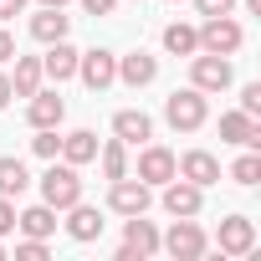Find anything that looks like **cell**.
Here are the masks:
<instances>
[{"instance_id": "obj_1", "label": "cell", "mask_w": 261, "mask_h": 261, "mask_svg": "<svg viewBox=\"0 0 261 261\" xmlns=\"http://www.w3.org/2000/svg\"><path fill=\"white\" fill-rule=\"evenodd\" d=\"M41 200L51 205V210H72L77 200H82V179H77V164H57L51 159V169L41 174Z\"/></svg>"}, {"instance_id": "obj_2", "label": "cell", "mask_w": 261, "mask_h": 261, "mask_svg": "<svg viewBox=\"0 0 261 261\" xmlns=\"http://www.w3.org/2000/svg\"><path fill=\"white\" fill-rule=\"evenodd\" d=\"M159 251H169L174 261H200V256L210 251V241H205V230L195 225V215H174L169 236H159Z\"/></svg>"}, {"instance_id": "obj_3", "label": "cell", "mask_w": 261, "mask_h": 261, "mask_svg": "<svg viewBox=\"0 0 261 261\" xmlns=\"http://www.w3.org/2000/svg\"><path fill=\"white\" fill-rule=\"evenodd\" d=\"M164 118H169V128H174V134H195V128H205V118H210V108H205V92H200V87L169 92V102H164Z\"/></svg>"}, {"instance_id": "obj_4", "label": "cell", "mask_w": 261, "mask_h": 261, "mask_svg": "<svg viewBox=\"0 0 261 261\" xmlns=\"http://www.w3.org/2000/svg\"><path fill=\"white\" fill-rule=\"evenodd\" d=\"M149 205H154V185H144L134 174L108 179V210L113 215H149Z\"/></svg>"}, {"instance_id": "obj_5", "label": "cell", "mask_w": 261, "mask_h": 261, "mask_svg": "<svg viewBox=\"0 0 261 261\" xmlns=\"http://www.w3.org/2000/svg\"><path fill=\"white\" fill-rule=\"evenodd\" d=\"M230 82H236L230 57H215V51H195V57H190V87H200V92H225Z\"/></svg>"}, {"instance_id": "obj_6", "label": "cell", "mask_w": 261, "mask_h": 261, "mask_svg": "<svg viewBox=\"0 0 261 261\" xmlns=\"http://www.w3.org/2000/svg\"><path fill=\"white\" fill-rule=\"evenodd\" d=\"M154 251H159L154 220H144V215H123V246H118V261H149Z\"/></svg>"}, {"instance_id": "obj_7", "label": "cell", "mask_w": 261, "mask_h": 261, "mask_svg": "<svg viewBox=\"0 0 261 261\" xmlns=\"http://www.w3.org/2000/svg\"><path fill=\"white\" fill-rule=\"evenodd\" d=\"M241 41H246L241 21H230V16H205V26H200V51L236 57V51H241Z\"/></svg>"}, {"instance_id": "obj_8", "label": "cell", "mask_w": 261, "mask_h": 261, "mask_svg": "<svg viewBox=\"0 0 261 261\" xmlns=\"http://www.w3.org/2000/svg\"><path fill=\"white\" fill-rule=\"evenodd\" d=\"M77 77L92 87V92H102V87H113L118 82V57L113 51H77Z\"/></svg>"}, {"instance_id": "obj_9", "label": "cell", "mask_w": 261, "mask_h": 261, "mask_svg": "<svg viewBox=\"0 0 261 261\" xmlns=\"http://www.w3.org/2000/svg\"><path fill=\"white\" fill-rule=\"evenodd\" d=\"M215 246H220L225 256H251V251H256V220H246V215H225L220 230H215Z\"/></svg>"}, {"instance_id": "obj_10", "label": "cell", "mask_w": 261, "mask_h": 261, "mask_svg": "<svg viewBox=\"0 0 261 261\" xmlns=\"http://www.w3.org/2000/svg\"><path fill=\"white\" fill-rule=\"evenodd\" d=\"M174 174L190 179V185H200V190H210V185H220V159L205 154V149H190L185 159H174Z\"/></svg>"}, {"instance_id": "obj_11", "label": "cell", "mask_w": 261, "mask_h": 261, "mask_svg": "<svg viewBox=\"0 0 261 261\" xmlns=\"http://www.w3.org/2000/svg\"><path fill=\"white\" fill-rule=\"evenodd\" d=\"M139 179H144V185H169V179H174V154H169L164 144H144V154H139Z\"/></svg>"}, {"instance_id": "obj_12", "label": "cell", "mask_w": 261, "mask_h": 261, "mask_svg": "<svg viewBox=\"0 0 261 261\" xmlns=\"http://www.w3.org/2000/svg\"><path fill=\"white\" fill-rule=\"evenodd\" d=\"M200 205H205V190H200V185H190V179H179V174L164 185V210H169V215H200Z\"/></svg>"}, {"instance_id": "obj_13", "label": "cell", "mask_w": 261, "mask_h": 261, "mask_svg": "<svg viewBox=\"0 0 261 261\" xmlns=\"http://www.w3.org/2000/svg\"><path fill=\"white\" fill-rule=\"evenodd\" d=\"M26 118H31V128H62V118H67V102L57 97V92H31V102H26Z\"/></svg>"}, {"instance_id": "obj_14", "label": "cell", "mask_w": 261, "mask_h": 261, "mask_svg": "<svg viewBox=\"0 0 261 261\" xmlns=\"http://www.w3.org/2000/svg\"><path fill=\"white\" fill-rule=\"evenodd\" d=\"M113 139H123V144H149V139H154L149 113H144V108H123V113L113 118Z\"/></svg>"}, {"instance_id": "obj_15", "label": "cell", "mask_w": 261, "mask_h": 261, "mask_svg": "<svg viewBox=\"0 0 261 261\" xmlns=\"http://www.w3.org/2000/svg\"><path fill=\"white\" fill-rule=\"evenodd\" d=\"M41 77H51V82L77 77V46H67V36L46 46V57H41Z\"/></svg>"}, {"instance_id": "obj_16", "label": "cell", "mask_w": 261, "mask_h": 261, "mask_svg": "<svg viewBox=\"0 0 261 261\" xmlns=\"http://www.w3.org/2000/svg\"><path fill=\"white\" fill-rule=\"evenodd\" d=\"M67 26H72V16H62V6H41V11L31 16V36H36L41 46L62 41V36H67Z\"/></svg>"}, {"instance_id": "obj_17", "label": "cell", "mask_w": 261, "mask_h": 261, "mask_svg": "<svg viewBox=\"0 0 261 261\" xmlns=\"http://www.w3.org/2000/svg\"><path fill=\"white\" fill-rule=\"evenodd\" d=\"M220 139H225V144H241V149H261V128H256V118H246V113H225V118H220Z\"/></svg>"}, {"instance_id": "obj_18", "label": "cell", "mask_w": 261, "mask_h": 261, "mask_svg": "<svg viewBox=\"0 0 261 261\" xmlns=\"http://www.w3.org/2000/svg\"><path fill=\"white\" fill-rule=\"evenodd\" d=\"M118 77H123L128 87H149V82L159 77V62H154L149 51H128V57H118Z\"/></svg>"}, {"instance_id": "obj_19", "label": "cell", "mask_w": 261, "mask_h": 261, "mask_svg": "<svg viewBox=\"0 0 261 261\" xmlns=\"http://www.w3.org/2000/svg\"><path fill=\"white\" fill-rule=\"evenodd\" d=\"M67 236H72V241H97V236H102V215L77 200V205L67 210Z\"/></svg>"}, {"instance_id": "obj_20", "label": "cell", "mask_w": 261, "mask_h": 261, "mask_svg": "<svg viewBox=\"0 0 261 261\" xmlns=\"http://www.w3.org/2000/svg\"><path fill=\"white\" fill-rule=\"evenodd\" d=\"M57 159H67V164H92V159H97V134H92V128H77V134H67Z\"/></svg>"}, {"instance_id": "obj_21", "label": "cell", "mask_w": 261, "mask_h": 261, "mask_svg": "<svg viewBox=\"0 0 261 261\" xmlns=\"http://www.w3.org/2000/svg\"><path fill=\"white\" fill-rule=\"evenodd\" d=\"M16 225H21L26 236H36V241H46V236L57 230V210H51V205L41 200V205H31V210H21V215H16Z\"/></svg>"}, {"instance_id": "obj_22", "label": "cell", "mask_w": 261, "mask_h": 261, "mask_svg": "<svg viewBox=\"0 0 261 261\" xmlns=\"http://www.w3.org/2000/svg\"><path fill=\"white\" fill-rule=\"evenodd\" d=\"M41 87V57H16V77H11V97H31Z\"/></svg>"}, {"instance_id": "obj_23", "label": "cell", "mask_w": 261, "mask_h": 261, "mask_svg": "<svg viewBox=\"0 0 261 261\" xmlns=\"http://www.w3.org/2000/svg\"><path fill=\"white\" fill-rule=\"evenodd\" d=\"M164 51H174V57H195V51H200V31L185 26V21L164 26Z\"/></svg>"}, {"instance_id": "obj_24", "label": "cell", "mask_w": 261, "mask_h": 261, "mask_svg": "<svg viewBox=\"0 0 261 261\" xmlns=\"http://www.w3.org/2000/svg\"><path fill=\"white\" fill-rule=\"evenodd\" d=\"M97 154H102V179H123V174H128V144H123V139L97 144Z\"/></svg>"}, {"instance_id": "obj_25", "label": "cell", "mask_w": 261, "mask_h": 261, "mask_svg": "<svg viewBox=\"0 0 261 261\" xmlns=\"http://www.w3.org/2000/svg\"><path fill=\"white\" fill-rule=\"evenodd\" d=\"M26 185H31V174H26V164L6 154V159H0V195H6V200H16V195H21Z\"/></svg>"}, {"instance_id": "obj_26", "label": "cell", "mask_w": 261, "mask_h": 261, "mask_svg": "<svg viewBox=\"0 0 261 261\" xmlns=\"http://www.w3.org/2000/svg\"><path fill=\"white\" fill-rule=\"evenodd\" d=\"M230 179H236V185H246V190H251V185H256V179H261V154H256V149H246V154H241V159H236V164H230Z\"/></svg>"}, {"instance_id": "obj_27", "label": "cell", "mask_w": 261, "mask_h": 261, "mask_svg": "<svg viewBox=\"0 0 261 261\" xmlns=\"http://www.w3.org/2000/svg\"><path fill=\"white\" fill-rule=\"evenodd\" d=\"M31 149H36L41 159H57V154H62V139H57V128H36V139H31Z\"/></svg>"}, {"instance_id": "obj_28", "label": "cell", "mask_w": 261, "mask_h": 261, "mask_svg": "<svg viewBox=\"0 0 261 261\" xmlns=\"http://www.w3.org/2000/svg\"><path fill=\"white\" fill-rule=\"evenodd\" d=\"M16 261H46V241H36V236H26V241L16 246Z\"/></svg>"}, {"instance_id": "obj_29", "label": "cell", "mask_w": 261, "mask_h": 261, "mask_svg": "<svg viewBox=\"0 0 261 261\" xmlns=\"http://www.w3.org/2000/svg\"><path fill=\"white\" fill-rule=\"evenodd\" d=\"M241 113H246V118H261V82H251V87L241 92Z\"/></svg>"}, {"instance_id": "obj_30", "label": "cell", "mask_w": 261, "mask_h": 261, "mask_svg": "<svg viewBox=\"0 0 261 261\" xmlns=\"http://www.w3.org/2000/svg\"><path fill=\"white\" fill-rule=\"evenodd\" d=\"M195 11H200V16H230L236 0H195Z\"/></svg>"}, {"instance_id": "obj_31", "label": "cell", "mask_w": 261, "mask_h": 261, "mask_svg": "<svg viewBox=\"0 0 261 261\" xmlns=\"http://www.w3.org/2000/svg\"><path fill=\"white\" fill-rule=\"evenodd\" d=\"M11 230H16V205L0 195V236H11Z\"/></svg>"}, {"instance_id": "obj_32", "label": "cell", "mask_w": 261, "mask_h": 261, "mask_svg": "<svg viewBox=\"0 0 261 261\" xmlns=\"http://www.w3.org/2000/svg\"><path fill=\"white\" fill-rule=\"evenodd\" d=\"M113 6H118V0H82L87 16H113Z\"/></svg>"}, {"instance_id": "obj_33", "label": "cell", "mask_w": 261, "mask_h": 261, "mask_svg": "<svg viewBox=\"0 0 261 261\" xmlns=\"http://www.w3.org/2000/svg\"><path fill=\"white\" fill-rule=\"evenodd\" d=\"M26 11V0H0V21H16Z\"/></svg>"}, {"instance_id": "obj_34", "label": "cell", "mask_w": 261, "mask_h": 261, "mask_svg": "<svg viewBox=\"0 0 261 261\" xmlns=\"http://www.w3.org/2000/svg\"><path fill=\"white\" fill-rule=\"evenodd\" d=\"M11 57H16V36L0 26V62H11Z\"/></svg>"}, {"instance_id": "obj_35", "label": "cell", "mask_w": 261, "mask_h": 261, "mask_svg": "<svg viewBox=\"0 0 261 261\" xmlns=\"http://www.w3.org/2000/svg\"><path fill=\"white\" fill-rule=\"evenodd\" d=\"M6 102H11V77L0 72V108H6Z\"/></svg>"}, {"instance_id": "obj_36", "label": "cell", "mask_w": 261, "mask_h": 261, "mask_svg": "<svg viewBox=\"0 0 261 261\" xmlns=\"http://www.w3.org/2000/svg\"><path fill=\"white\" fill-rule=\"evenodd\" d=\"M246 11H256V16H261V0H246Z\"/></svg>"}, {"instance_id": "obj_37", "label": "cell", "mask_w": 261, "mask_h": 261, "mask_svg": "<svg viewBox=\"0 0 261 261\" xmlns=\"http://www.w3.org/2000/svg\"><path fill=\"white\" fill-rule=\"evenodd\" d=\"M41 6H67V0H41Z\"/></svg>"}, {"instance_id": "obj_38", "label": "cell", "mask_w": 261, "mask_h": 261, "mask_svg": "<svg viewBox=\"0 0 261 261\" xmlns=\"http://www.w3.org/2000/svg\"><path fill=\"white\" fill-rule=\"evenodd\" d=\"M0 261H6V246H0Z\"/></svg>"}, {"instance_id": "obj_39", "label": "cell", "mask_w": 261, "mask_h": 261, "mask_svg": "<svg viewBox=\"0 0 261 261\" xmlns=\"http://www.w3.org/2000/svg\"><path fill=\"white\" fill-rule=\"evenodd\" d=\"M174 6H179V0H174Z\"/></svg>"}]
</instances>
